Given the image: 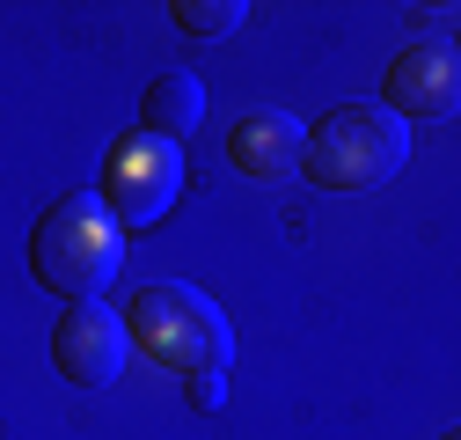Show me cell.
<instances>
[{"mask_svg":"<svg viewBox=\"0 0 461 440\" xmlns=\"http://www.w3.org/2000/svg\"><path fill=\"white\" fill-rule=\"evenodd\" d=\"M125 338H132L154 367L184 374V381L227 374V360H235V323L212 308V294H198V287H184V280H147V287H132V301H125Z\"/></svg>","mask_w":461,"mask_h":440,"instance_id":"1","label":"cell"},{"mask_svg":"<svg viewBox=\"0 0 461 440\" xmlns=\"http://www.w3.org/2000/svg\"><path fill=\"white\" fill-rule=\"evenodd\" d=\"M402 161H411V125L388 118L381 103H337L308 125L301 177L315 191H381L402 177Z\"/></svg>","mask_w":461,"mask_h":440,"instance_id":"2","label":"cell"},{"mask_svg":"<svg viewBox=\"0 0 461 440\" xmlns=\"http://www.w3.org/2000/svg\"><path fill=\"white\" fill-rule=\"evenodd\" d=\"M125 264V235L110 228V213L95 198H51L37 235H30V271L44 294L59 301H95Z\"/></svg>","mask_w":461,"mask_h":440,"instance_id":"3","label":"cell"},{"mask_svg":"<svg viewBox=\"0 0 461 440\" xmlns=\"http://www.w3.org/2000/svg\"><path fill=\"white\" fill-rule=\"evenodd\" d=\"M176 191H184L176 147H154L147 133H125L118 147H110V161H103V213H110L118 235L154 228V220L176 206Z\"/></svg>","mask_w":461,"mask_h":440,"instance_id":"4","label":"cell"},{"mask_svg":"<svg viewBox=\"0 0 461 440\" xmlns=\"http://www.w3.org/2000/svg\"><path fill=\"white\" fill-rule=\"evenodd\" d=\"M125 316L118 308H103V301H74L59 316V330H51V367H59L74 390H110V381L125 374Z\"/></svg>","mask_w":461,"mask_h":440,"instance_id":"5","label":"cell"},{"mask_svg":"<svg viewBox=\"0 0 461 440\" xmlns=\"http://www.w3.org/2000/svg\"><path fill=\"white\" fill-rule=\"evenodd\" d=\"M461 103V74H454V44L447 37H425L411 51H395V67L381 74V110L402 125H439L454 118Z\"/></svg>","mask_w":461,"mask_h":440,"instance_id":"6","label":"cell"},{"mask_svg":"<svg viewBox=\"0 0 461 440\" xmlns=\"http://www.w3.org/2000/svg\"><path fill=\"white\" fill-rule=\"evenodd\" d=\"M301 118H285V110H242L235 133H227V161L249 177V184H294L301 177Z\"/></svg>","mask_w":461,"mask_h":440,"instance_id":"7","label":"cell"},{"mask_svg":"<svg viewBox=\"0 0 461 440\" xmlns=\"http://www.w3.org/2000/svg\"><path fill=\"white\" fill-rule=\"evenodd\" d=\"M198 118H205V81H198V74L168 67V74L147 81V96H140V133H147L154 147H184V140L198 133Z\"/></svg>","mask_w":461,"mask_h":440,"instance_id":"8","label":"cell"},{"mask_svg":"<svg viewBox=\"0 0 461 440\" xmlns=\"http://www.w3.org/2000/svg\"><path fill=\"white\" fill-rule=\"evenodd\" d=\"M168 15H176V30L184 37H235L242 23H249V8H242V0H176V8H168Z\"/></svg>","mask_w":461,"mask_h":440,"instance_id":"9","label":"cell"},{"mask_svg":"<svg viewBox=\"0 0 461 440\" xmlns=\"http://www.w3.org/2000/svg\"><path fill=\"white\" fill-rule=\"evenodd\" d=\"M191 404H198V411H220V404H227V374H198V381H191Z\"/></svg>","mask_w":461,"mask_h":440,"instance_id":"10","label":"cell"}]
</instances>
